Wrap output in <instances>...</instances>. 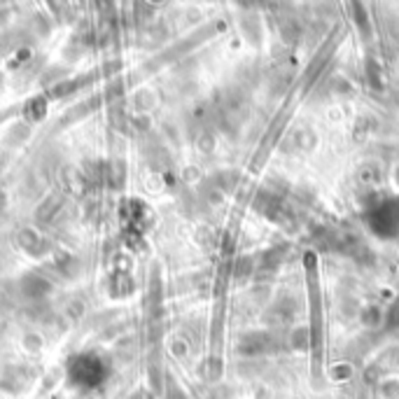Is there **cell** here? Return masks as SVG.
Segmentation results:
<instances>
[{"label": "cell", "mask_w": 399, "mask_h": 399, "mask_svg": "<svg viewBox=\"0 0 399 399\" xmlns=\"http://www.w3.org/2000/svg\"><path fill=\"white\" fill-rule=\"evenodd\" d=\"M308 290H311V341H313V369L315 374L322 369V357H325V325H322V299L318 276H315L313 262L308 257Z\"/></svg>", "instance_id": "obj_1"}]
</instances>
